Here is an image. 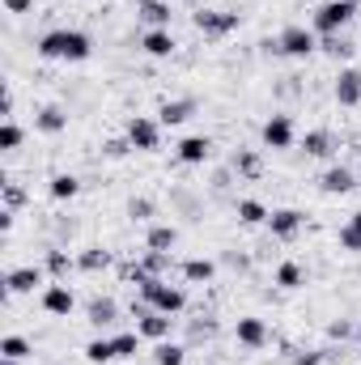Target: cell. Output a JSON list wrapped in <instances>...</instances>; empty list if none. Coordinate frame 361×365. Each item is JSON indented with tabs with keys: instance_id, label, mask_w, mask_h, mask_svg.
I'll return each mask as SVG.
<instances>
[{
	"instance_id": "cell-44",
	"label": "cell",
	"mask_w": 361,
	"mask_h": 365,
	"mask_svg": "<svg viewBox=\"0 0 361 365\" xmlns=\"http://www.w3.org/2000/svg\"><path fill=\"white\" fill-rule=\"evenodd\" d=\"M349 225H357V230H361V208L353 212V217H349Z\"/></svg>"
},
{
	"instance_id": "cell-39",
	"label": "cell",
	"mask_w": 361,
	"mask_h": 365,
	"mask_svg": "<svg viewBox=\"0 0 361 365\" xmlns=\"http://www.w3.org/2000/svg\"><path fill=\"white\" fill-rule=\"evenodd\" d=\"M336 238H340V247H345V251L361 255V230H357V225H345V230H340Z\"/></svg>"
},
{
	"instance_id": "cell-10",
	"label": "cell",
	"mask_w": 361,
	"mask_h": 365,
	"mask_svg": "<svg viewBox=\"0 0 361 365\" xmlns=\"http://www.w3.org/2000/svg\"><path fill=\"white\" fill-rule=\"evenodd\" d=\"M302 225H306V217L298 212V208H276L268 217V230L272 238H280V242H289V238H298L302 234Z\"/></svg>"
},
{
	"instance_id": "cell-45",
	"label": "cell",
	"mask_w": 361,
	"mask_h": 365,
	"mask_svg": "<svg viewBox=\"0 0 361 365\" xmlns=\"http://www.w3.org/2000/svg\"><path fill=\"white\" fill-rule=\"evenodd\" d=\"M353 340H357V353H361V323H357V336H353Z\"/></svg>"
},
{
	"instance_id": "cell-36",
	"label": "cell",
	"mask_w": 361,
	"mask_h": 365,
	"mask_svg": "<svg viewBox=\"0 0 361 365\" xmlns=\"http://www.w3.org/2000/svg\"><path fill=\"white\" fill-rule=\"evenodd\" d=\"M323 51H327L332 60H349V56H353V43L340 38V34H332V38H323Z\"/></svg>"
},
{
	"instance_id": "cell-18",
	"label": "cell",
	"mask_w": 361,
	"mask_h": 365,
	"mask_svg": "<svg viewBox=\"0 0 361 365\" xmlns=\"http://www.w3.org/2000/svg\"><path fill=\"white\" fill-rule=\"evenodd\" d=\"M302 149H306V158H332L336 153V136L327 128H315V132L302 136Z\"/></svg>"
},
{
	"instance_id": "cell-11",
	"label": "cell",
	"mask_w": 361,
	"mask_h": 365,
	"mask_svg": "<svg viewBox=\"0 0 361 365\" xmlns=\"http://www.w3.org/2000/svg\"><path fill=\"white\" fill-rule=\"evenodd\" d=\"M171 327H175V319L162 314V310H145V314H136V331H141L145 340H171Z\"/></svg>"
},
{
	"instance_id": "cell-1",
	"label": "cell",
	"mask_w": 361,
	"mask_h": 365,
	"mask_svg": "<svg viewBox=\"0 0 361 365\" xmlns=\"http://www.w3.org/2000/svg\"><path fill=\"white\" fill-rule=\"evenodd\" d=\"M39 56L43 60H64V64H81V60H90L93 56V43L86 30H47L43 38H39Z\"/></svg>"
},
{
	"instance_id": "cell-15",
	"label": "cell",
	"mask_w": 361,
	"mask_h": 365,
	"mask_svg": "<svg viewBox=\"0 0 361 365\" xmlns=\"http://www.w3.org/2000/svg\"><path fill=\"white\" fill-rule=\"evenodd\" d=\"M208 158H213V140H208V136H187V140L179 145L183 166H204Z\"/></svg>"
},
{
	"instance_id": "cell-13",
	"label": "cell",
	"mask_w": 361,
	"mask_h": 365,
	"mask_svg": "<svg viewBox=\"0 0 361 365\" xmlns=\"http://www.w3.org/2000/svg\"><path fill=\"white\" fill-rule=\"evenodd\" d=\"M336 102L340 106H361V68H340V77H336Z\"/></svg>"
},
{
	"instance_id": "cell-19",
	"label": "cell",
	"mask_w": 361,
	"mask_h": 365,
	"mask_svg": "<svg viewBox=\"0 0 361 365\" xmlns=\"http://www.w3.org/2000/svg\"><path fill=\"white\" fill-rule=\"evenodd\" d=\"M191 110H195V102H187V98H179V102H162V106H158V123H162V128H179V123L191 119Z\"/></svg>"
},
{
	"instance_id": "cell-4",
	"label": "cell",
	"mask_w": 361,
	"mask_h": 365,
	"mask_svg": "<svg viewBox=\"0 0 361 365\" xmlns=\"http://www.w3.org/2000/svg\"><path fill=\"white\" fill-rule=\"evenodd\" d=\"M123 136L132 140V149H141V153H153V149L162 145V123H158V119H149V115H132Z\"/></svg>"
},
{
	"instance_id": "cell-24",
	"label": "cell",
	"mask_w": 361,
	"mask_h": 365,
	"mask_svg": "<svg viewBox=\"0 0 361 365\" xmlns=\"http://www.w3.org/2000/svg\"><path fill=\"white\" fill-rule=\"evenodd\" d=\"M86 361H90V365L115 361V340H111V336H93L90 344H86Z\"/></svg>"
},
{
	"instance_id": "cell-40",
	"label": "cell",
	"mask_w": 361,
	"mask_h": 365,
	"mask_svg": "<svg viewBox=\"0 0 361 365\" xmlns=\"http://www.w3.org/2000/svg\"><path fill=\"white\" fill-rule=\"evenodd\" d=\"M102 153H106V158H128V153H132V140H128V136H115V140L102 145Z\"/></svg>"
},
{
	"instance_id": "cell-6",
	"label": "cell",
	"mask_w": 361,
	"mask_h": 365,
	"mask_svg": "<svg viewBox=\"0 0 361 365\" xmlns=\"http://www.w3.org/2000/svg\"><path fill=\"white\" fill-rule=\"evenodd\" d=\"M276 47H280V56H289V60H306L319 43H315V30H306V26H285L280 38H276Z\"/></svg>"
},
{
	"instance_id": "cell-34",
	"label": "cell",
	"mask_w": 361,
	"mask_h": 365,
	"mask_svg": "<svg viewBox=\"0 0 361 365\" xmlns=\"http://www.w3.org/2000/svg\"><path fill=\"white\" fill-rule=\"evenodd\" d=\"M141 268H145L149 276H162L166 268H171V255H166V251H149V247H145V255H141Z\"/></svg>"
},
{
	"instance_id": "cell-9",
	"label": "cell",
	"mask_w": 361,
	"mask_h": 365,
	"mask_svg": "<svg viewBox=\"0 0 361 365\" xmlns=\"http://www.w3.org/2000/svg\"><path fill=\"white\" fill-rule=\"evenodd\" d=\"M234 340H238L243 349H264V344H268V323L255 319V314H243V319L234 323Z\"/></svg>"
},
{
	"instance_id": "cell-29",
	"label": "cell",
	"mask_w": 361,
	"mask_h": 365,
	"mask_svg": "<svg viewBox=\"0 0 361 365\" xmlns=\"http://www.w3.org/2000/svg\"><path fill=\"white\" fill-rule=\"evenodd\" d=\"M153 361H158V365H183V361H187V349H183V344H175V340H158Z\"/></svg>"
},
{
	"instance_id": "cell-26",
	"label": "cell",
	"mask_w": 361,
	"mask_h": 365,
	"mask_svg": "<svg viewBox=\"0 0 361 365\" xmlns=\"http://www.w3.org/2000/svg\"><path fill=\"white\" fill-rule=\"evenodd\" d=\"M234 170H238L243 179H260L264 162H260V153H255V149H238V153H234Z\"/></svg>"
},
{
	"instance_id": "cell-2",
	"label": "cell",
	"mask_w": 361,
	"mask_h": 365,
	"mask_svg": "<svg viewBox=\"0 0 361 365\" xmlns=\"http://www.w3.org/2000/svg\"><path fill=\"white\" fill-rule=\"evenodd\" d=\"M141 302L149 306V310H162V314H179L183 306H187V293H183L179 284H171V280H162V276H149L145 284H141Z\"/></svg>"
},
{
	"instance_id": "cell-33",
	"label": "cell",
	"mask_w": 361,
	"mask_h": 365,
	"mask_svg": "<svg viewBox=\"0 0 361 365\" xmlns=\"http://www.w3.org/2000/svg\"><path fill=\"white\" fill-rule=\"evenodd\" d=\"M111 340H115V357H136L145 336H141V331H119V336H111Z\"/></svg>"
},
{
	"instance_id": "cell-3",
	"label": "cell",
	"mask_w": 361,
	"mask_h": 365,
	"mask_svg": "<svg viewBox=\"0 0 361 365\" xmlns=\"http://www.w3.org/2000/svg\"><path fill=\"white\" fill-rule=\"evenodd\" d=\"M353 13H357V4H349V0H327V4H319V9H315L310 30H315V34H323V38H332V34H340V30L353 21Z\"/></svg>"
},
{
	"instance_id": "cell-17",
	"label": "cell",
	"mask_w": 361,
	"mask_h": 365,
	"mask_svg": "<svg viewBox=\"0 0 361 365\" xmlns=\"http://www.w3.org/2000/svg\"><path fill=\"white\" fill-rule=\"evenodd\" d=\"M319 187H323L327 195H345V191H353V187H357V179H353V170H349V166H327V170H323V179H319Z\"/></svg>"
},
{
	"instance_id": "cell-42",
	"label": "cell",
	"mask_w": 361,
	"mask_h": 365,
	"mask_svg": "<svg viewBox=\"0 0 361 365\" xmlns=\"http://www.w3.org/2000/svg\"><path fill=\"white\" fill-rule=\"evenodd\" d=\"M293 365H323V353H293Z\"/></svg>"
},
{
	"instance_id": "cell-28",
	"label": "cell",
	"mask_w": 361,
	"mask_h": 365,
	"mask_svg": "<svg viewBox=\"0 0 361 365\" xmlns=\"http://www.w3.org/2000/svg\"><path fill=\"white\" fill-rule=\"evenodd\" d=\"M47 191H51V200H73V195L81 191V179H77V175H51Z\"/></svg>"
},
{
	"instance_id": "cell-35",
	"label": "cell",
	"mask_w": 361,
	"mask_h": 365,
	"mask_svg": "<svg viewBox=\"0 0 361 365\" xmlns=\"http://www.w3.org/2000/svg\"><path fill=\"white\" fill-rule=\"evenodd\" d=\"M21 140H26V132H21L13 119H4V123H0V149H4V153H13Z\"/></svg>"
},
{
	"instance_id": "cell-37",
	"label": "cell",
	"mask_w": 361,
	"mask_h": 365,
	"mask_svg": "<svg viewBox=\"0 0 361 365\" xmlns=\"http://www.w3.org/2000/svg\"><path fill=\"white\" fill-rule=\"evenodd\" d=\"M0 191H4V208H9V212H17V208L26 204V187H21V182H4Z\"/></svg>"
},
{
	"instance_id": "cell-23",
	"label": "cell",
	"mask_w": 361,
	"mask_h": 365,
	"mask_svg": "<svg viewBox=\"0 0 361 365\" xmlns=\"http://www.w3.org/2000/svg\"><path fill=\"white\" fill-rule=\"evenodd\" d=\"M213 276H217V264L213 259H187L183 264V280L187 284H208Z\"/></svg>"
},
{
	"instance_id": "cell-8",
	"label": "cell",
	"mask_w": 361,
	"mask_h": 365,
	"mask_svg": "<svg viewBox=\"0 0 361 365\" xmlns=\"http://www.w3.org/2000/svg\"><path fill=\"white\" fill-rule=\"evenodd\" d=\"M73 306H77V297H73V289H68L64 280H56V284H47V289H43V310H47V314L68 319V314H73Z\"/></svg>"
},
{
	"instance_id": "cell-30",
	"label": "cell",
	"mask_w": 361,
	"mask_h": 365,
	"mask_svg": "<svg viewBox=\"0 0 361 365\" xmlns=\"http://www.w3.org/2000/svg\"><path fill=\"white\" fill-rule=\"evenodd\" d=\"M0 357L26 361V357H34V349H30V340H26V336H4V340H0Z\"/></svg>"
},
{
	"instance_id": "cell-43",
	"label": "cell",
	"mask_w": 361,
	"mask_h": 365,
	"mask_svg": "<svg viewBox=\"0 0 361 365\" xmlns=\"http://www.w3.org/2000/svg\"><path fill=\"white\" fill-rule=\"evenodd\" d=\"M4 9H9V13H30L34 0H4Z\"/></svg>"
},
{
	"instance_id": "cell-22",
	"label": "cell",
	"mask_w": 361,
	"mask_h": 365,
	"mask_svg": "<svg viewBox=\"0 0 361 365\" xmlns=\"http://www.w3.org/2000/svg\"><path fill=\"white\" fill-rule=\"evenodd\" d=\"M145 247H149V251H166V255H171V251L179 247V230H175V225H153V230H149V238H145Z\"/></svg>"
},
{
	"instance_id": "cell-46",
	"label": "cell",
	"mask_w": 361,
	"mask_h": 365,
	"mask_svg": "<svg viewBox=\"0 0 361 365\" xmlns=\"http://www.w3.org/2000/svg\"><path fill=\"white\" fill-rule=\"evenodd\" d=\"M349 4H361V0H349Z\"/></svg>"
},
{
	"instance_id": "cell-27",
	"label": "cell",
	"mask_w": 361,
	"mask_h": 365,
	"mask_svg": "<svg viewBox=\"0 0 361 365\" xmlns=\"http://www.w3.org/2000/svg\"><path fill=\"white\" fill-rule=\"evenodd\" d=\"M268 208L260 204V200H238V221L243 225H268Z\"/></svg>"
},
{
	"instance_id": "cell-5",
	"label": "cell",
	"mask_w": 361,
	"mask_h": 365,
	"mask_svg": "<svg viewBox=\"0 0 361 365\" xmlns=\"http://www.w3.org/2000/svg\"><path fill=\"white\" fill-rule=\"evenodd\" d=\"M191 21H195V30L208 34V38H225V34H234V30L243 26L238 13H217V9H200Z\"/></svg>"
},
{
	"instance_id": "cell-41",
	"label": "cell",
	"mask_w": 361,
	"mask_h": 365,
	"mask_svg": "<svg viewBox=\"0 0 361 365\" xmlns=\"http://www.w3.org/2000/svg\"><path fill=\"white\" fill-rule=\"evenodd\" d=\"M349 336H357V327H353L349 319H336V323H327V340H349Z\"/></svg>"
},
{
	"instance_id": "cell-32",
	"label": "cell",
	"mask_w": 361,
	"mask_h": 365,
	"mask_svg": "<svg viewBox=\"0 0 361 365\" xmlns=\"http://www.w3.org/2000/svg\"><path fill=\"white\" fill-rule=\"evenodd\" d=\"M73 268H77V259H73L68 251H47V272L56 276V280H64Z\"/></svg>"
},
{
	"instance_id": "cell-21",
	"label": "cell",
	"mask_w": 361,
	"mask_h": 365,
	"mask_svg": "<svg viewBox=\"0 0 361 365\" xmlns=\"http://www.w3.org/2000/svg\"><path fill=\"white\" fill-rule=\"evenodd\" d=\"M86 314H90V323H93V327L102 331V327H111V323L119 319V306H115L111 297H93V302H90V310H86Z\"/></svg>"
},
{
	"instance_id": "cell-7",
	"label": "cell",
	"mask_w": 361,
	"mask_h": 365,
	"mask_svg": "<svg viewBox=\"0 0 361 365\" xmlns=\"http://www.w3.org/2000/svg\"><path fill=\"white\" fill-rule=\"evenodd\" d=\"M260 140H264V149H293V140H298V132H293V119L289 115H268L264 119V132H260Z\"/></svg>"
},
{
	"instance_id": "cell-12",
	"label": "cell",
	"mask_w": 361,
	"mask_h": 365,
	"mask_svg": "<svg viewBox=\"0 0 361 365\" xmlns=\"http://www.w3.org/2000/svg\"><path fill=\"white\" fill-rule=\"evenodd\" d=\"M43 284V268H34V264H26V268H13V272H4V293H34Z\"/></svg>"
},
{
	"instance_id": "cell-38",
	"label": "cell",
	"mask_w": 361,
	"mask_h": 365,
	"mask_svg": "<svg viewBox=\"0 0 361 365\" xmlns=\"http://www.w3.org/2000/svg\"><path fill=\"white\" fill-rule=\"evenodd\" d=\"M128 217H132V221H149V217H153V200L132 195V200H128Z\"/></svg>"
},
{
	"instance_id": "cell-31",
	"label": "cell",
	"mask_w": 361,
	"mask_h": 365,
	"mask_svg": "<svg viewBox=\"0 0 361 365\" xmlns=\"http://www.w3.org/2000/svg\"><path fill=\"white\" fill-rule=\"evenodd\" d=\"M276 284H280V289H302V284H306V272H302V264L285 259V264L276 268Z\"/></svg>"
},
{
	"instance_id": "cell-16",
	"label": "cell",
	"mask_w": 361,
	"mask_h": 365,
	"mask_svg": "<svg viewBox=\"0 0 361 365\" xmlns=\"http://www.w3.org/2000/svg\"><path fill=\"white\" fill-rule=\"evenodd\" d=\"M34 128H39L43 136H60V132L68 128V110H64V106H39Z\"/></svg>"
},
{
	"instance_id": "cell-25",
	"label": "cell",
	"mask_w": 361,
	"mask_h": 365,
	"mask_svg": "<svg viewBox=\"0 0 361 365\" xmlns=\"http://www.w3.org/2000/svg\"><path fill=\"white\" fill-rule=\"evenodd\" d=\"M77 268H81V272H106V268H111V251H102V247H86V251L77 255Z\"/></svg>"
},
{
	"instance_id": "cell-14",
	"label": "cell",
	"mask_w": 361,
	"mask_h": 365,
	"mask_svg": "<svg viewBox=\"0 0 361 365\" xmlns=\"http://www.w3.org/2000/svg\"><path fill=\"white\" fill-rule=\"evenodd\" d=\"M175 47H179V43H175V34H171V30H149V34L141 38V51H145V56H153V60H171V56H175Z\"/></svg>"
},
{
	"instance_id": "cell-20",
	"label": "cell",
	"mask_w": 361,
	"mask_h": 365,
	"mask_svg": "<svg viewBox=\"0 0 361 365\" xmlns=\"http://www.w3.org/2000/svg\"><path fill=\"white\" fill-rule=\"evenodd\" d=\"M136 9L153 30H171V4L166 0H136Z\"/></svg>"
}]
</instances>
